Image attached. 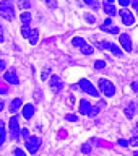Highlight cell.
Instances as JSON below:
<instances>
[{
	"mask_svg": "<svg viewBox=\"0 0 138 156\" xmlns=\"http://www.w3.org/2000/svg\"><path fill=\"white\" fill-rule=\"evenodd\" d=\"M0 16L12 21L15 18V5L12 2H0Z\"/></svg>",
	"mask_w": 138,
	"mask_h": 156,
	"instance_id": "obj_1",
	"label": "cell"
},
{
	"mask_svg": "<svg viewBox=\"0 0 138 156\" xmlns=\"http://www.w3.org/2000/svg\"><path fill=\"white\" fill-rule=\"evenodd\" d=\"M97 83H99V90H101V93H104V96L111 98V96L115 94V86L112 81L106 80V78H99Z\"/></svg>",
	"mask_w": 138,
	"mask_h": 156,
	"instance_id": "obj_2",
	"label": "cell"
},
{
	"mask_svg": "<svg viewBox=\"0 0 138 156\" xmlns=\"http://www.w3.org/2000/svg\"><path fill=\"white\" fill-rule=\"evenodd\" d=\"M8 130H10V136H12V140H18L19 138V132H21V129H19L18 119L15 115L10 117V120H8Z\"/></svg>",
	"mask_w": 138,
	"mask_h": 156,
	"instance_id": "obj_3",
	"label": "cell"
},
{
	"mask_svg": "<svg viewBox=\"0 0 138 156\" xmlns=\"http://www.w3.org/2000/svg\"><path fill=\"white\" fill-rule=\"evenodd\" d=\"M78 86H80L81 90L86 93V94H91V96H99V93H97V90H96V88L91 85V81H90V80H85V78H83V80L78 81Z\"/></svg>",
	"mask_w": 138,
	"mask_h": 156,
	"instance_id": "obj_4",
	"label": "cell"
},
{
	"mask_svg": "<svg viewBox=\"0 0 138 156\" xmlns=\"http://www.w3.org/2000/svg\"><path fill=\"white\" fill-rule=\"evenodd\" d=\"M39 146H41V138H39V136H29V138L26 140V150L31 154L37 153Z\"/></svg>",
	"mask_w": 138,
	"mask_h": 156,
	"instance_id": "obj_5",
	"label": "cell"
},
{
	"mask_svg": "<svg viewBox=\"0 0 138 156\" xmlns=\"http://www.w3.org/2000/svg\"><path fill=\"white\" fill-rule=\"evenodd\" d=\"M21 34H23L24 37H28L31 44H36L37 39H39V31H37L36 28H23L21 29Z\"/></svg>",
	"mask_w": 138,
	"mask_h": 156,
	"instance_id": "obj_6",
	"label": "cell"
},
{
	"mask_svg": "<svg viewBox=\"0 0 138 156\" xmlns=\"http://www.w3.org/2000/svg\"><path fill=\"white\" fill-rule=\"evenodd\" d=\"M49 85H51V90L54 93H60L63 90V81L60 80V76H57V75H52L49 78Z\"/></svg>",
	"mask_w": 138,
	"mask_h": 156,
	"instance_id": "obj_7",
	"label": "cell"
},
{
	"mask_svg": "<svg viewBox=\"0 0 138 156\" xmlns=\"http://www.w3.org/2000/svg\"><path fill=\"white\" fill-rule=\"evenodd\" d=\"M101 31H104V33H109V34H119V31H120V28H117V26H114V24L111 23V20L107 18L104 23L101 24Z\"/></svg>",
	"mask_w": 138,
	"mask_h": 156,
	"instance_id": "obj_8",
	"label": "cell"
},
{
	"mask_svg": "<svg viewBox=\"0 0 138 156\" xmlns=\"http://www.w3.org/2000/svg\"><path fill=\"white\" fill-rule=\"evenodd\" d=\"M119 15H120V18H122V21H124V24H127V26H130V24H133V23H135V16H133V13H130L129 10L122 8Z\"/></svg>",
	"mask_w": 138,
	"mask_h": 156,
	"instance_id": "obj_9",
	"label": "cell"
},
{
	"mask_svg": "<svg viewBox=\"0 0 138 156\" xmlns=\"http://www.w3.org/2000/svg\"><path fill=\"white\" fill-rule=\"evenodd\" d=\"M102 8H104L106 15H109V16H115L117 15V8H115V5L112 0H107V2L102 3Z\"/></svg>",
	"mask_w": 138,
	"mask_h": 156,
	"instance_id": "obj_10",
	"label": "cell"
},
{
	"mask_svg": "<svg viewBox=\"0 0 138 156\" xmlns=\"http://www.w3.org/2000/svg\"><path fill=\"white\" fill-rule=\"evenodd\" d=\"M120 46L124 47L125 52H132V39L129 34H120Z\"/></svg>",
	"mask_w": 138,
	"mask_h": 156,
	"instance_id": "obj_11",
	"label": "cell"
},
{
	"mask_svg": "<svg viewBox=\"0 0 138 156\" xmlns=\"http://www.w3.org/2000/svg\"><path fill=\"white\" fill-rule=\"evenodd\" d=\"M5 80H7V83H10V85H18L19 80H18V75H16V72L15 70H8V72H5Z\"/></svg>",
	"mask_w": 138,
	"mask_h": 156,
	"instance_id": "obj_12",
	"label": "cell"
},
{
	"mask_svg": "<svg viewBox=\"0 0 138 156\" xmlns=\"http://www.w3.org/2000/svg\"><path fill=\"white\" fill-rule=\"evenodd\" d=\"M90 111H91V104L86 99H81L80 101V114L81 115H88V114H90Z\"/></svg>",
	"mask_w": 138,
	"mask_h": 156,
	"instance_id": "obj_13",
	"label": "cell"
},
{
	"mask_svg": "<svg viewBox=\"0 0 138 156\" xmlns=\"http://www.w3.org/2000/svg\"><path fill=\"white\" fill-rule=\"evenodd\" d=\"M33 115H34V106L33 104H26L23 107V117L28 120V119H31Z\"/></svg>",
	"mask_w": 138,
	"mask_h": 156,
	"instance_id": "obj_14",
	"label": "cell"
},
{
	"mask_svg": "<svg viewBox=\"0 0 138 156\" xmlns=\"http://www.w3.org/2000/svg\"><path fill=\"white\" fill-rule=\"evenodd\" d=\"M21 106H23V101L19 99V98H15V99L10 102V112H12V114H15V112H16Z\"/></svg>",
	"mask_w": 138,
	"mask_h": 156,
	"instance_id": "obj_15",
	"label": "cell"
},
{
	"mask_svg": "<svg viewBox=\"0 0 138 156\" xmlns=\"http://www.w3.org/2000/svg\"><path fill=\"white\" fill-rule=\"evenodd\" d=\"M135 109H136V106H135V102H129L127 104V107H125V115L129 117V119H132V117L135 115Z\"/></svg>",
	"mask_w": 138,
	"mask_h": 156,
	"instance_id": "obj_16",
	"label": "cell"
},
{
	"mask_svg": "<svg viewBox=\"0 0 138 156\" xmlns=\"http://www.w3.org/2000/svg\"><path fill=\"white\" fill-rule=\"evenodd\" d=\"M21 23H23V28H29V24H31V13L23 12L21 13Z\"/></svg>",
	"mask_w": 138,
	"mask_h": 156,
	"instance_id": "obj_17",
	"label": "cell"
},
{
	"mask_svg": "<svg viewBox=\"0 0 138 156\" xmlns=\"http://www.w3.org/2000/svg\"><path fill=\"white\" fill-rule=\"evenodd\" d=\"M109 51H111L112 54H114V55H117V57H120V55H122V49H120L119 46H117V44H112V42H111Z\"/></svg>",
	"mask_w": 138,
	"mask_h": 156,
	"instance_id": "obj_18",
	"label": "cell"
},
{
	"mask_svg": "<svg viewBox=\"0 0 138 156\" xmlns=\"http://www.w3.org/2000/svg\"><path fill=\"white\" fill-rule=\"evenodd\" d=\"M73 46H76V47H83V46H85V44H86V41H85V39H83V37H73Z\"/></svg>",
	"mask_w": 138,
	"mask_h": 156,
	"instance_id": "obj_19",
	"label": "cell"
},
{
	"mask_svg": "<svg viewBox=\"0 0 138 156\" xmlns=\"http://www.w3.org/2000/svg\"><path fill=\"white\" fill-rule=\"evenodd\" d=\"M81 54H85V55H91L93 54V46H90V44H85V46L81 47Z\"/></svg>",
	"mask_w": 138,
	"mask_h": 156,
	"instance_id": "obj_20",
	"label": "cell"
},
{
	"mask_svg": "<svg viewBox=\"0 0 138 156\" xmlns=\"http://www.w3.org/2000/svg\"><path fill=\"white\" fill-rule=\"evenodd\" d=\"M109 46H111V42H102V41H97L96 44V47L101 49V51H109Z\"/></svg>",
	"mask_w": 138,
	"mask_h": 156,
	"instance_id": "obj_21",
	"label": "cell"
},
{
	"mask_svg": "<svg viewBox=\"0 0 138 156\" xmlns=\"http://www.w3.org/2000/svg\"><path fill=\"white\" fill-rule=\"evenodd\" d=\"M5 143V125L3 122H0V145Z\"/></svg>",
	"mask_w": 138,
	"mask_h": 156,
	"instance_id": "obj_22",
	"label": "cell"
},
{
	"mask_svg": "<svg viewBox=\"0 0 138 156\" xmlns=\"http://www.w3.org/2000/svg\"><path fill=\"white\" fill-rule=\"evenodd\" d=\"M94 67L97 68V70H102V68H106V62L104 60H96L94 62Z\"/></svg>",
	"mask_w": 138,
	"mask_h": 156,
	"instance_id": "obj_23",
	"label": "cell"
},
{
	"mask_svg": "<svg viewBox=\"0 0 138 156\" xmlns=\"http://www.w3.org/2000/svg\"><path fill=\"white\" fill-rule=\"evenodd\" d=\"M85 3L88 5V7H91L93 10H97V8H99V5H97L96 2H93V0H85Z\"/></svg>",
	"mask_w": 138,
	"mask_h": 156,
	"instance_id": "obj_24",
	"label": "cell"
},
{
	"mask_svg": "<svg viewBox=\"0 0 138 156\" xmlns=\"http://www.w3.org/2000/svg\"><path fill=\"white\" fill-rule=\"evenodd\" d=\"M91 150H93L91 145H83V146H81V153H85V154L91 153Z\"/></svg>",
	"mask_w": 138,
	"mask_h": 156,
	"instance_id": "obj_25",
	"label": "cell"
},
{
	"mask_svg": "<svg viewBox=\"0 0 138 156\" xmlns=\"http://www.w3.org/2000/svg\"><path fill=\"white\" fill-rule=\"evenodd\" d=\"M19 135H21L24 140H28V138H29V130H28V129H21V132H19Z\"/></svg>",
	"mask_w": 138,
	"mask_h": 156,
	"instance_id": "obj_26",
	"label": "cell"
},
{
	"mask_svg": "<svg viewBox=\"0 0 138 156\" xmlns=\"http://www.w3.org/2000/svg\"><path fill=\"white\" fill-rule=\"evenodd\" d=\"M65 119H67L68 122H75V120H78V117H76L75 114H67V115H65Z\"/></svg>",
	"mask_w": 138,
	"mask_h": 156,
	"instance_id": "obj_27",
	"label": "cell"
},
{
	"mask_svg": "<svg viewBox=\"0 0 138 156\" xmlns=\"http://www.w3.org/2000/svg\"><path fill=\"white\" fill-rule=\"evenodd\" d=\"M13 154H15V156H26L21 148H15V150H13Z\"/></svg>",
	"mask_w": 138,
	"mask_h": 156,
	"instance_id": "obj_28",
	"label": "cell"
},
{
	"mask_svg": "<svg viewBox=\"0 0 138 156\" xmlns=\"http://www.w3.org/2000/svg\"><path fill=\"white\" fill-rule=\"evenodd\" d=\"M130 146H138V136H132L130 141H129Z\"/></svg>",
	"mask_w": 138,
	"mask_h": 156,
	"instance_id": "obj_29",
	"label": "cell"
},
{
	"mask_svg": "<svg viewBox=\"0 0 138 156\" xmlns=\"http://www.w3.org/2000/svg\"><path fill=\"white\" fill-rule=\"evenodd\" d=\"M85 20H86L88 23H91V24L94 23V16H93V15H90V13H86V15H85Z\"/></svg>",
	"mask_w": 138,
	"mask_h": 156,
	"instance_id": "obj_30",
	"label": "cell"
},
{
	"mask_svg": "<svg viewBox=\"0 0 138 156\" xmlns=\"http://www.w3.org/2000/svg\"><path fill=\"white\" fill-rule=\"evenodd\" d=\"M49 73H51V68H44L42 70V80H46V78L49 76Z\"/></svg>",
	"mask_w": 138,
	"mask_h": 156,
	"instance_id": "obj_31",
	"label": "cell"
},
{
	"mask_svg": "<svg viewBox=\"0 0 138 156\" xmlns=\"http://www.w3.org/2000/svg\"><path fill=\"white\" fill-rule=\"evenodd\" d=\"M119 3H120V7H129V5H130V0H119Z\"/></svg>",
	"mask_w": 138,
	"mask_h": 156,
	"instance_id": "obj_32",
	"label": "cell"
},
{
	"mask_svg": "<svg viewBox=\"0 0 138 156\" xmlns=\"http://www.w3.org/2000/svg\"><path fill=\"white\" fill-rule=\"evenodd\" d=\"M7 86H5V85H0V94H7Z\"/></svg>",
	"mask_w": 138,
	"mask_h": 156,
	"instance_id": "obj_33",
	"label": "cell"
},
{
	"mask_svg": "<svg viewBox=\"0 0 138 156\" xmlns=\"http://www.w3.org/2000/svg\"><path fill=\"white\" fill-rule=\"evenodd\" d=\"M132 90H133L135 93H138V81H133V83H132Z\"/></svg>",
	"mask_w": 138,
	"mask_h": 156,
	"instance_id": "obj_34",
	"label": "cell"
},
{
	"mask_svg": "<svg viewBox=\"0 0 138 156\" xmlns=\"http://www.w3.org/2000/svg\"><path fill=\"white\" fill-rule=\"evenodd\" d=\"M19 5H21V8H29V7H31V3H29V2H21Z\"/></svg>",
	"mask_w": 138,
	"mask_h": 156,
	"instance_id": "obj_35",
	"label": "cell"
},
{
	"mask_svg": "<svg viewBox=\"0 0 138 156\" xmlns=\"http://www.w3.org/2000/svg\"><path fill=\"white\" fill-rule=\"evenodd\" d=\"M119 145L120 146H129V141L127 140H119Z\"/></svg>",
	"mask_w": 138,
	"mask_h": 156,
	"instance_id": "obj_36",
	"label": "cell"
},
{
	"mask_svg": "<svg viewBox=\"0 0 138 156\" xmlns=\"http://www.w3.org/2000/svg\"><path fill=\"white\" fill-rule=\"evenodd\" d=\"M2 70H5V62L0 58V72H2Z\"/></svg>",
	"mask_w": 138,
	"mask_h": 156,
	"instance_id": "obj_37",
	"label": "cell"
},
{
	"mask_svg": "<svg viewBox=\"0 0 138 156\" xmlns=\"http://www.w3.org/2000/svg\"><path fill=\"white\" fill-rule=\"evenodd\" d=\"M47 7H51V8H54V7H57V5L54 3V2H51V0H47Z\"/></svg>",
	"mask_w": 138,
	"mask_h": 156,
	"instance_id": "obj_38",
	"label": "cell"
},
{
	"mask_svg": "<svg viewBox=\"0 0 138 156\" xmlns=\"http://www.w3.org/2000/svg\"><path fill=\"white\" fill-rule=\"evenodd\" d=\"M41 93H42V91H36V94H34V96H36V99H41V98H42Z\"/></svg>",
	"mask_w": 138,
	"mask_h": 156,
	"instance_id": "obj_39",
	"label": "cell"
},
{
	"mask_svg": "<svg viewBox=\"0 0 138 156\" xmlns=\"http://www.w3.org/2000/svg\"><path fill=\"white\" fill-rule=\"evenodd\" d=\"M132 7H133L136 12H138V2H136V0H135V2H132Z\"/></svg>",
	"mask_w": 138,
	"mask_h": 156,
	"instance_id": "obj_40",
	"label": "cell"
},
{
	"mask_svg": "<svg viewBox=\"0 0 138 156\" xmlns=\"http://www.w3.org/2000/svg\"><path fill=\"white\" fill-rule=\"evenodd\" d=\"M2 109H3V102L0 101V111H2Z\"/></svg>",
	"mask_w": 138,
	"mask_h": 156,
	"instance_id": "obj_41",
	"label": "cell"
},
{
	"mask_svg": "<svg viewBox=\"0 0 138 156\" xmlns=\"http://www.w3.org/2000/svg\"><path fill=\"white\" fill-rule=\"evenodd\" d=\"M135 156H138V151H136V153H135Z\"/></svg>",
	"mask_w": 138,
	"mask_h": 156,
	"instance_id": "obj_42",
	"label": "cell"
},
{
	"mask_svg": "<svg viewBox=\"0 0 138 156\" xmlns=\"http://www.w3.org/2000/svg\"><path fill=\"white\" fill-rule=\"evenodd\" d=\"M136 129H138V122H136Z\"/></svg>",
	"mask_w": 138,
	"mask_h": 156,
	"instance_id": "obj_43",
	"label": "cell"
}]
</instances>
